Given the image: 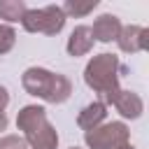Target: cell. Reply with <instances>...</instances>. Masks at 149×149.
I'll list each match as a JSON object with an SVG mask.
<instances>
[{"label": "cell", "instance_id": "6da1fadb", "mask_svg": "<svg viewBox=\"0 0 149 149\" xmlns=\"http://www.w3.org/2000/svg\"><path fill=\"white\" fill-rule=\"evenodd\" d=\"M119 70H121L119 58L114 54H107V51L93 56L86 63V68H84V81H86V86L93 88L100 95V102L105 107L112 105V100L121 91L119 88Z\"/></svg>", "mask_w": 149, "mask_h": 149}, {"label": "cell", "instance_id": "7a4b0ae2", "mask_svg": "<svg viewBox=\"0 0 149 149\" xmlns=\"http://www.w3.org/2000/svg\"><path fill=\"white\" fill-rule=\"evenodd\" d=\"M21 86L28 95L42 98L51 105H61L70 98L72 93V84L65 74L61 72H51L47 68H28L21 74Z\"/></svg>", "mask_w": 149, "mask_h": 149}, {"label": "cell", "instance_id": "3957f363", "mask_svg": "<svg viewBox=\"0 0 149 149\" xmlns=\"http://www.w3.org/2000/svg\"><path fill=\"white\" fill-rule=\"evenodd\" d=\"M84 142L88 149H119L123 144H130V130L123 121H109L100 123L93 130H86Z\"/></svg>", "mask_w": 149, "mask_h": 149}, {"label": "cell", "instance_id": "277c9868", "mask_svg": "<svg viewBox=\"0 0 149 149\" xmlns=\"http://www.w3.org/2000/svg\"><path fill=\"white\" fill-rule=\"evenodd\" d=\"M116 44L123 54H137V51H147L149 47V30L144 26H121V33L116 37Z\"/></svg>", "mask_w": 149, "mask_h": 149}, {"label": "cell", "instance_id": "5b68a950", "mask_svg": "<svg viewBox=\"0 0 149 149\" xmlns=\"http://www.w3.org/2000/svg\"><path fill=\"white\" fill-rule=\"evenodd\" d=\"M28 149H56L58 147V133L56 128L49 123V119L44 123H40L35 130H30L28 135H23Z\"/></svg>", "mask_w": 149, "mask_h": 149}, {"label": "cell", "instance_id": "8992f818", "mask_svg": "<svg viewBox=\"0 0 149 149\" xmlns=\"http://www.w3.org/2000/svg\"><path fill=\"white\" fill-rule=\"evenodd\" d=\"M112 105L116 107V112L123 116V119H140L142 112H144V102L142 98L135 93V91H119L116 98L112 100Z\"/></svg>", "mask_w": 149, "mask_h": 149}, {"label": "cell", "instance_id": "52a82bcc", "mask_svg": "<svg viewBox=\"0 0 149 149\" xmlns=\"http://www.w3.org/2000/svg\"><path fill=\"white\" fill-rule=\"evenodd\" d=\"M119 33H121V21L114 14H100L91 28L93 40H98V42H112L119 37Z\"/></svg>", "mask_w": 149, "mask_h": 149}, {"label": "cell", "instance_id": "ba28073f", "mask_svg": "<svg viewBox=\"0 0 149 149\" xmlns=\"http://www.w3.org/2000/svg\"><path fill=\"white\" fill-rule=\"evenodd\" d=\"M93 35H91V28L88 26H77L72 33H70V37H68V44H65V49H68V54L72 56V58H77V56H86L91 49H93Z\"/></svg>", "mask_w": 149, "mask_h": 149}, {"label": "cell", "instance_id": "9c48e42d", "mask_svg": "<svg viewBox=\"0 0 149 149\" xmlns=\"http://www.w3.org/2000/svg\"><path fill=\"white\" fill-rule=\"evenodd\" d=\"M44 121H47V109L40 107V105H26L16 114V126H19V130H23V135H28L30 130H35Z\"/></svg>", "mask_w": 149, "mask_h": 149}, {"label": "cell", "instance_id": "30bf717a", "mask_svg": "<svg viewBox=\"0 0 149 149\" xmlns=\"http://www.w3.org/2000/svg\"><path fill=\"white\" fill-rule=\"evenodd\" d=\"M105 116H107V107H105L100 100H95V102L86 105V107L79 112L77 126H79L81 130H93V128H98V126L105 121Z\"/></svg>", "mask_w": 149, "mask_h": 149}, {"label": "cell", "instance_id": "8fae6325", "mask_svg": "<svg viewBox=\"0 0 149 149\" xmlns=\"http://www.w3.org/2000/svg\"><path fill=\"white\" fill-rule=\"evenodd\" d=\"M42 16H44V23H42V33L44 35H58L65 26V12L61 9V5H47L42 7Z\"/></svg>", "mask_w": 149, "mask_h": 149}, {"label": "cell", "instance_id": "7c38bea8", "mask_svg": "<svg viewBox=\"0 0 149 149\" xmlns=\"http://www.w3.org/2000/svg\"><path fill=\"white\" fill-rule=\"evenodd\" d=\"M26 2L23 0H0V19L9 21V23H16L21 21V16L26 14Z\"/></svg>", "mask_w": 149, "mask_h": 149}, {"label": "cell", "instance_id": "4fadbf2b", "mask_svg": "<svg viewBox=\"0 0 149 149\" xmlns=\"http://www.w3.org/2000/svg\"><path fill=\"white\" fill-rule=\"evenodd\" d=\"M95 7H98V0H86V2H79V0H68L65 5H61V9L65 12V16H74V19H81V16L91 14Z\"/></svg>", "mask_w": 149, "mask_h": 149}, {"label": "cell", "instance_id": "5bb4252c", "mask_svg": "<svg viewBox=\"0 0 149 149\" xmlns=\"http://www.w3.org/2000/svg\"><path fill=\"white\" fill-rule=\"evenodd\" d=\"M42 23H44L42 7L40 9H26V14L21 16V26L28 33H42Z\"/></svg>", "mask_w": 149, "mask_h": 149}, {"label": "cell", "instance_id": "9a60e30c", "mask_svg": "<svg viewBox=\"0 0 149 149\" xmlns=\"http://www.w3.org/2000/svg\"><path fill=\"white\" fill-rule=\"evenodd\" d=\"M14 42H16V33H14V28L2 23V26H0V56H5L7 51H12Z\"/></svg>", "mask_w": 149, "mask_h": 149}, {"label": "cell", "instance_id": "2e32d148", "mask_svg": "<svg viewBox=\"0 0 149 149\" xmlns=\"http://www.w3.org/2000/svg\"><path fill=\"white\" fill-rule=\"evenodd\" d=\"M0 149H28V144L19 135H5L0 137Z\"/></svg>", "mask_w": 149, "mask_h": 149}, {"label": "cell", "instance_id": "e0dca14e", "mask_svg": "<svg viewBox=\"0 0 149 149\" xmlns=\"http://www.w3.org/2000/svg\"><path fill=\"white\" fill-rule=\"evenodd\" d=\"M9 105V91L0 84V112H5V107Z\"/></svg>", "mask_w": 149, "mask_h": 149}, {"label": "cell", "instance_id": "ac0fdd59", "mask_svg": "<svg viewBox=\"0 0 149 149\" xmlns=\"http://www.w3.org/2000/svg\"><path fill=\"white\" fill-rule=\"evenodd\" d=\"M5 128H7V114H5V112H0V133H2Z\"/></svg>", "mask_w": 149, "mask_h": 149}, {"label": "cell", "instance_id": "d6986e66", "mask_svg": "<svg viewBox=\"0 0 149 149\" xmlns=\"http://www.w3.org/2000/svg\"><path fill=\"white\" fill-rule=\"evenodd\" d=\"M119 149H135V147H130V144H123V147H119Z\"/></svg>", "mask_w": 149, "mask_h": 149}, {"label": "cell", "instance_id": "ffe728a7", "mask_svg": "<svg viewBox=\"0 0 149 149\" xmlns=\"http://www.w3.org/2000/svg\"><path fill=\"white\" fill-rule=\"evenodd\" d=\"M70 149H79V147H70Z\"/></svg>", "mask_w": 149, "mask_h": 149}, {"label": "cell", "instance_id": "44dd1931", "mask_svg": "<svg viewBox=\"0 0 149 149\" xmlns=\"http://www.w3.org/2000/svg\"><path fill=\"white\" fill-rule=\"evenodd\" d=\"M0 26H2V23H0Z\"/></svg>", "mask_w": 149, "mask_h": 149}]
</instances>
